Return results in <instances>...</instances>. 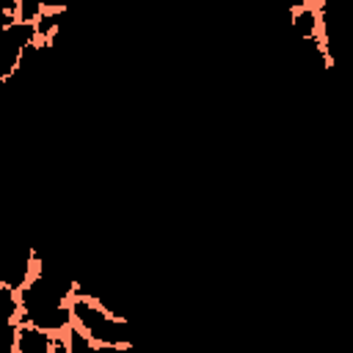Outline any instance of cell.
Segmentation results:
<instances>
[{"label": "cell", "mask_w": 353, "mask_h": 353, "mask_svg": "<svg viewBox=\"0 0 353 353\" xmlns=\"http://www.w3.org/2000/svg\"><path fill=\"white\" fill-rule=\"evenodd\" d=\"M74 284L61 268L44 265L36 254L33 273L22 287H17V323L44 328L50 334H63L72 325V309L69 298L74 292Z\"/></svg>", "instance_id": "obj_1"}, {"label": "cell", "mask_w": 353, "mask_h": 353, "mask_svg": "<svg viewBox=\"0 0 353 353\" xmlns=\"http://www.w3.org/2000/svg\"><path fill=\"white\" fill-rule=\"evenodd\" d=\"M69 309H72V323L94 339V345L102 347H116V350H127L132 345L130 336V323L110 312L102 301L91 298L88 292L80 290V284H74V292L69 298Z\"/></svg>", "instance_id": "obj_2"}, {"label": "cell", "mask_w": 353, "mask_h": 353, "mask_svg": "<svg viewBox=\"0 0 353 353\" xmlns=\"http://www.w3.org/2000/svg\"><path fill=\"white\" fill-rule=\"evenodd\" d=\"M14 353H66V336L50 334V331L36 328V325L17 323Z\"/></svg>", "instance_id": "obj_3"}, {"label": "cell", "mask_w": 353, "mask_h": 353, "mask_svg": "<svg viewBox=\"0 0 353 353\" xmlns=\"http://www.w3.org/2000/svg\"><path fill=\"white\" fill-rule=\"evenodd\" d=\"M63 336H66V353H97V350H99V347L94 345V339L85 336L74 323L63 331Z\"/></svg>", "instance_id": "obj_4"}]
</instances>
